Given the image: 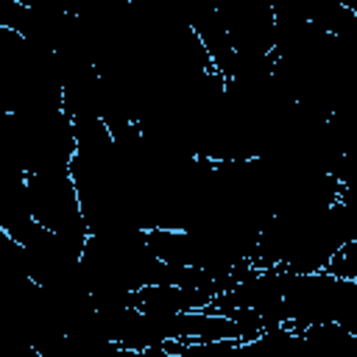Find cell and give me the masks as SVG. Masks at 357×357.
<instances>
[{
	"label": "cell",
	"mask_w": 357,
	"mask_h": 357,
	"mask_svg": "<svg viewBox=\"0 0 357 357\" xmlns=\"http://www.w3.org/2000/svg\"><path fill=\"white\" fill-rule=\"evenodd\" d=\"M25 192L31 218L56 234L86 237L81 201L70 167H36L25 170Z\"/></svg>",
	"instance_id": "1"
}]
</instances>
